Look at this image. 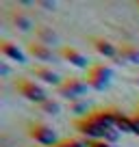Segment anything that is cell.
Segmentation results:
<instances>
[{"mask_svg": "<svg viewBox=\"0 0 139 147\" xmlns=\"http://www.w3.org/2000/svg\"><path fill=\"white\" fill-rule=\"evenodd\" d=\"M15 89L20 91V95H22V97H26L28 102H35V104H39V106H42L44 102L50 100L48 93H46V89H44L42 84L33 82V80H26V78L18 80V82H15Z\"/></svg>", "mask_w": 139, "mask_h": 147, "instance_id": "1", "label": "cell"}, {"mask_svg": "<svg viewBox=\"0 0 139 147\" xmlns=\"http://www.w3.org/2000/svg\"><path fill=\"white\" fill-rule=\"evenodd\" d=\"M113 80V69L107 65H91V69L87 71V84L96 91H104Z\"/></svg>", "mask_w": 139, "mask_h": 147, "instance_id": "2", "label": "cell"}, {"mask_svg": "<svg viewBox=\"0 0 139 147\" xmlns=\"http://www.w3.org/2000/svg\"><path fill=\"white\" fill-rule=\"evenodd\" d=\"M28 136H31L35 143L46 145V147H57L59 145L57 132L50 128V125H46V123H31L28 125Z\"/></svg>", "mask_w": 139, "mask_h": 147, "instance_id": "3", "label": "cell"}, {"mask_svg": "<svg viewBox=\"0 0 139 147\" xmlns=\"http://www.w3.org/2000/svg\"><path fill=\"white\" fill-rule=\"evenodd\" d=\"M89 89V84H87V80H78V78H67V80H63V84L59 87V93L65 97V100H70L72 104L74 102H78V97L83 95L85 91Z\"/></svg>", "mask_w": 139, "mask_h": 147, "instance_id": "4", "label": "cell"}, {"mask_svg": "<svg viewBox=\"0 0 139 147\" xmlns=\"http://www.w3.org/2000/svg\"><path fill=\"white\" fill-rule=\"evenodd\" d=\"M76 128H78V132L85 136V141H102V138H104V128H100V125H98L96 121H91L89 117L78 119L76 121Z\"/></svg>", "mask_w": 139, "mask_h": 147, "instance_id": "5", "label": "cell"}, {"mask_svg": "<svg viewBox=\"0 0 139 147\" xmlns=\"http://www.w3.org/2000/svg\"><path fill=\"white\" fill-rule=\"evenodd\" d=\"M89 119L96 121L100 128L109 130V128H115V108H96L89 113Z\"/></svg>", "mask_w": 139, "mask_h": 147, "instance_id": "6", "label": "cell"}, {"mask_svg": "<svg viewBox=\"0 0 139 147\" xmlns=\"http://www.w3.org/2000/svg\"><path fill=\"white\" fill-rule=\"evenodd\" d=\"M91 46H93V50H96L100 56H107V59H117V56H120L117 46H115V43H111L109 39H104V37H93Z\"/></svg>", "mask_w": 139, "mask_h": 147, "instance_id": "7", "label": "cell"}, {"mask_svg": "<svg viewBox=\"0 0 139 147\" xmlns=\"http://www.w3.org/2000/svg\"><path fill=\"white\" fill-rule=\"evenodd\" d=\"M0 54L5 56V59L13 61V63H20V65L26 63V54H24V52L20 50L13 41H7V39H2V41H0Z\"/></svg>", "mask_w": 139, "mask_h": 147, "instance_id": "8", "label": "cell"}, {"mask_svg": "<svg viewBox=\"0 0 139 147\" xmlns=\"http://www.w3.org/2000/svg\"><path fill=\"white\" fill-rule=\"evenodd\" d=\"M61 56H63L70 65H74V67H78V69H87V71L91 69L87 56H85L83 52H78L76 48H63V50H61Z\"/></svg>", "mask_w": 139, "mask_h": 147, "instance_id": "9", "label": "cell"}, {"mask_svg": "<svg viewBox=\"0 0 139 147\" xmlns=\"http://www.w3.org/2000/svg\"><path fill=\"white\" fill-rule=\"evenodd\" d=\"M33 76H35V78H39L44 84H52V87H57V89L63 84V80H61L59 74L52 71L50 67H44V65H39V67H33Z\"/></svg>", "mask_w": 139, "mask_h": 147, "instance_id": "10", "label": "cell"}, {"mask_svg": "<svg viewBox=\"0 0 139 147\" xmlns=\"http://www.w3.org/2000/svg\"><path fill=\"white\" fill-rule=\"evenodd\" d=\"M28 52H31L37 61H50L52 59V50L48 46H44V43H39V41L28 43Z\"/></svg>", "mask_w": 139, "mask_h": 147, "instance_id": "11", "label": "cell"}, {"mask_svg": "<svg viewBox=\"0 0 139 147\" xmlns=\"http://www.w3.org/2000/svg\"><path fill=\"white\" fill-rule=\"evenodd\" d=\"M115 130H120L124 134H133V117H126L117 108H115Z\"/></svg>", "mask_w": 139, "mask_h": 147, "instance_id": "12", "label": "cell"}, {"mask_svg": "<svg viewBox=\"0 0 139 147\" xmlns=\"http://www.w3.org/2000/svg\"><path fill=\"white\" fill-rule=\"evenodd\" d=\"M120 56L126 61V63L139 65V50H137L135 46H128V43H122V48H120Z\"/></svg>", "mask_w": 139, "mask_h": 147, "instance_id": "13", "label": "cell"}, {"mask_svg": "<svg viewBox=\"0 0 139 147\" xmlns=\"http://www.w3.org/2000/svg\"><path fill=\"white\" fill-rule=\"evenodd\" d=\"M11 22H13L20 30H31V28H33L31 18H28V15H24V13H20V11H13V13H11Z\"/></svg>", "mask_w": 139, "mask_h": 147, "instance_id": "14", "label": "cell"}, {"mask_svg": "<svg viewBox=\"0 0 139 147\" xmlns=\"http://www.w3.org/2000/svg\"><path fill=\"white\" fill-rule=\"evenodd\" d=\"M35 35L39 37L37 41H39V43H44V46H48V43L57 41V35L50 30V28H46V26H37V28H35Z\"/></svg>", "mask_w": 139, "mask_h": 147, "instance_id": "15", "label": "cell"}, {"mask_svg": "<svg viewBox=\"0 0 139 147\" xmlns=\"http://www.w3.org/2000/svg\"><path fill=\"white\" fill-rule=\"evenodd\" d=\"M70 110H72V113H74L76 117H80V119H85V117H89V113H91V110H89V106L85 104V102H74V104L70 106Z\"/></svg>", "mask_w": 139, "mask_h": 147, "instance_id": "16", "label": "cell"}, {"mask_svg": "<svg viewBox=\"0 0 139 147\" xmlns=\"http://www.w3.org/2000/svg\"><path fill=\"white\" fill-rule=\"evenodd\" d=\"M39 108H42L44 113H46V115H52V117L61 113V104H59L57 100H48V102H44V104L39 106Z\"/></svg>", "mask_w": 139, "mask_h": 147, "instance_id": "17", "label": "cell"}, {"mask_svg": "<svg viewBox=\"0 0 139 147\" xmlns=\"http://www.w3.org/2000/svg\"><path fill=\"white\" fill-rule=\"evenodd\" d=\"M120 130H115V128H109V130H104V138L102 141H107V143H111V145H115L117 141H120Z\"/></svg>", "mask_w": 139, "mask_h": 147, "instance_id": "18", "label": "cell"}, {"mask_svg": "<svg viewBox=\"0 0 139 147\" xmlns=\"http://www.w3.org/2000/svg\"><path fill=\"white\" fill-rule=\"evenodd\" d=\"M57 147H87V143L78 141V138H63V141H59Z\"/></svg>", "mask_w": 139, "mask_h": 147, "instance_id": "19", "label": "cell"}, {"mask_svg": "<svg viewBox=\"0 0 139 147\" xmlns=\"http://www.w3.org/2000/svg\"><path fill=\"white\" fill-rule=\"evenodd\" d=\"M85 143H87V147H113L107 141H85Z\"/></svg>", "mask_w": 139, "mask_h": 147, "instance_id": "20", "label": "cell"}, {"mask_svg": "<svg viewBox=\"0 0 139 147\" xmlns=\"http://www.w3.org/2000/svg\"><path fill=\"white\" fill-rule=\"evenodd\" d=\"M39 5H42L46 11H55V9H57V2H50V0H42Z\"/></svg>", "mask_w": 139, "mask_h": 147, "instance_id": "21", "label": "cell"}, {"mask_svg": "<svg viewBox=\"0 0 139 147\" xmlns=\"http://www.w3.org/2000/svg\"><path fill=\"white\" fill-rule=\"evenodd\" d=\"M133 134H137V136H139V117L137 115L133 117Z\"/></svg>", "mask_w": 139, "mask_h": 147, "instance_id": "22", "label": "cell"}, {"mask_svg": "<svg viewBox=\"0 0 139 147\" xmlns=\"http://www.w3.org/2000/svg\"><path fill=\"white\" fill-rule=\"evenodd\" d=\"M0 74H2V76H7V74H9V67H7L5 63H2V67H0Z\"/></svg>", "mask_w": 139, "mask_h": 147, "instance_id": "23", "label": "cell"}, {"mask_svg": "<svg viewBox=\"0 0 139 147\" xmlns=\"http://www.w3.org/2000/svg\"><path fill=\"white\" fill-rule=\"evenodd\" d=\"M137 117H139V108H137Z\"/></svg>", "mask_w": 139, "mask_h": 147, "instance_id": "24", "label": "cell"}, {"mask_svg": "<svg viewBox=\"0 0 139 147\" xmlns=\"http://www.w3.org/2000/svg\"><path fill=\"white\" fill-rule=\"evenodd\" d=\"M137 84H139V78H137Z\"/></svg>", "mask_w": 139, "mask_h": 147, "instance_id": "25", "label": "cell"}]
</instances>
